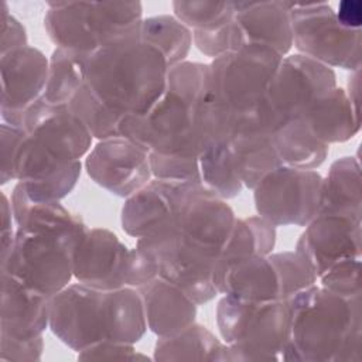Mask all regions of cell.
Here are the masks:
<instances>
[{
    "mask_svg": "<svg viewBox=\"0 0 362 362\" xmlns=\"http://www.w3.org/2000/svg\"><path fill=\"white\" fill-rule=\"evenodd\" d=\"M48 328L79 352L102 341L136 344L146 334L147 322L137 288L100 290L71 283L51 297Z\"/></svg>",
    "mask_w": 362,
    "mask_h": 362,
    "instance_id": "cell-1",
    "label": "cell"
},
{
    "mask_svg": "<svg viewBox=\"0 0 362 362\" xmlns=\"http://www.w3.org/2000/svg\"><path fill=\"white\" fill-rule=\"evenodd\" d=\"M287 303L290 335L281 361L362 362L361 296L348 298L314 284Z\"/></svg>",
    "mask_w": 362,
    "mask_h": 362,
    "instance_id": "cell-2",
    "label": "cell"
},
{
    "mask_svg": "<svg viewBox=\"0 0 362 362\" xmlns=\"http://www.w3.org/2000/svg\"><path fill=\"white\" fill-rule=\"evenodd\" d=\"M208 93V64L184 61L171 66L163 96L146 115H127L122 137L148 153L199 157L206 147L197 116Z\"/></svg>",
    "mask_w": 362,
    "mask_h": 362,
    "instance_id": "cell-3",
    "label": "cell"
},
{
    "mask_svg": "<svg viewBox=\"0 0 362 362\" xmlns=\"http://www.w3.org/2000/svg\"><path fill=\"white\" fill-rule=\"evenodd\" d=\"M137 30L90 54L86 85L115 110L141 116L163 96L170 66Z\"/></svg>",
    "mask_w": 362,
    "mask_h": 362,
    "instance_id": "cell-4",
    "label": "cell"
},
{
    "mask_svg": "<svg viewBox=\"0 0 362 362\" xmlns=\"http://www.w3.org/2000/svg\"><path fill=\"white\" fill-rule=\"evenodd\" d=\"M216 327L225 342L222 362L281 361L290 335L287 301H249L223 296Z\"/></svg>",
    "mask_w": 362,
    "mask_h": 362,
    "instance_id": "cell-5",
    "label": "cell"
},
{
    "mask_svg": "<svg viewBox=\"0 0 362 362\" xmlns=\"http://www.w3.org/2000/svg\"><path fill=\"white\" fill-rule=\"evenodd\" d=\"M44 28L57 47L92 54L133 33L143 20L140 1L47 3Z\"/></svg>",
    "mask_w": 362,
    "mask_h": 362,
    "instance_id": "cell-6",
    "label": "cell"
},
{
    "mask_svg": "<svg viewBox=\"0 0 362 362\" xmlns=\"http://www.w3.org/2000/svg\"><path fill=\"white\" fill-rule=\"evenodd\" d=\"M314 284L317 277L294 250L245 259L215 283L219 294L249 301H287Z\"/></svg>",
    "mask_w": 362,
    "mask_h": 362,
    "instance_id": "cell-7",
    "label": "cell"
},
{
    "mask_svg": "<svg viewBox=\"0 0 362 362\" xmlns=\"http://www.w3.org/2000/svg\"><path fill=\"white\" fill-rule=\"evenodd\" d=\"M283 57L260 45H243L208 64L211 98L236 117L266 96Z\"/></svg>",
    "mask_w": 362,
    "mask_h": 362,
    "instance_id": "cell-8",
    "label": "cell"
},
{
    "mask_svg": "<svg viewBox=\"0 0 362 362\" xmlns=\"http://www.w3.org/2000/svg\"><path fill=\"white\" fill-rule=\"evenodd\" d=\"M81 239L16 228L10 252L0 257V270L52 297L74 279V252Z\"/></svg>",
    "mask_w": 362,
    "mask_h": 362,
    "instance_id": "cell-9",
    "label": "cell"
},
{
    "mask_svg": "<svg viewBox=\"0 0 362 362\" xmlns=\"http://www.w3.org/2000/svg\"><path fill=\"white\" fill-rule=\"evenodd\" d=\"M291 27L293 47L325 66L346 71L361 69V30L342 27L335 10L325 1L297 3L287 1Z\"/></svg>",
    "mask_w": 362,
    "mask_h": 362,
    "instance_id": "cell-10",
    "label": "cell"
},
{
    "mask_svg": "<svg viewBox=\"0 0 362 362\" xmlns=\"http://www.w3.org/2000/svg\"><path fill=\"white\" fill-rule=\"evenodd\" d=\"M322 175L317 170L279 165L253 188L259 216L274 226H305L318 211Z\"/></svg>",
    "mask_w": 362,
    "mask_h": 362,
    "instance_id": "cell-11",
    "label": "cell"
},
{
    "mask_svg": "<svg viewBox=\"0 0 362 362\" xmlns=\"http://www.w3.org/2000/svg\"><path fill=\"white\" fill-rule=\"evenodd\" d=\"M136 246L154 256L158 277L180 287L198 305L219 294L214 283L216 257L184 243L177 235L175 219L137 239Z\"/></svg>",
    "mask_w": 362,
    "mask_h": 362,
    "instance_id": "cell-12",
    "label": "cell"
},
{
    "mask_svg": "<svg viewBox=\"0 0 362 362\" xmlns=\"http://www.w3.org/2000/svg\"><path fill=\"white\" fill-rule=\"evenodd\" d=\"M23 129L31 146L57 164L79 161L93 140L68 103H49L42 96L25 109Z\"/></svg>",
    "mask_w": 362,
    "mask_h": 362,
    "instance_id": "cell-13",
    "label": "cell"
},
{
    "mask_svg": "<svg viewBox=\"0 0 362 362\" xmlns=\"http://www.w3.org/2000/svg\"><path fill=\"white\" fill-rule=\"evenodd\" d=\"M337 86L335 71L303 54L283 57L264 99L280 120L300 119L310 105Z\"/></svg>",
    "mask_w": 362,
    "mask_h": 362,
    "instance_id": "cell-14",
    "label": "cell"
},
{
    "mask_svg": "<svg viewBox=\"0 0 362 362\" xmlns=\"http://www.w3.org/2000/svg\"><path fill=\"white\" fill-rule=\"evenodd\" d=\"M294 252L317 277L331 266L362 256V219L339 214H321L304 226Z\"/></svg>",
    "mask_w": 362,
    "mask_h": 362,
    "instance_id": "cell-15",
    "label": "cell"
},
{
    "mask_svg": "<svg viewBox=\"0 0 362 362\" xmlns=\"http://www.w3.org/2000/svg\"><path fill=\"white\" fill-rule=\"evenodd\" d=\"M88 175L110 194L127 198L151 178L150 153L124 137L100 140L85 160Z\"/></svg>",
    "mask_w": 362,
    "mask_h": 362,
    "instance_id": "cell-16",
    "label": "cell"
},
{
    "mask_svg": "<svg viewBox=\"0 0 362 362\" xmlns=\"http://www.w3.org/2000/svg\"><path fill=\"white\" fill-rule=\"evenodd\" d=\"M236 221L226 199L195 184L175 215L178 238L194 249L218 257Z\"/></svg>",
    "mask_w": 362,
    "mask_h": 362,
    "instance_id": "cell-17",
    "label": "cell"
},
{
    "mask_svg": "<svg viewBox=\"0 0 362 362\" xmlns=\"http://www.w3.org/2000/svg\"><path fill=\"white\" fill-rule=\"evenodd\" d=\"M48 66L49 58L31 45L0 55L3 123L23 127L25 109L44 93Z\"/></svg>",
    "mask_w": 362,
    "mask_h": 362,
    "instance_id": "cell-18",
    "label": "cell"
},
{
    "mask_svg": "<svg viewBox=\"0 0 362 362\" xmlns=\"http://www.w3.org/2000/svg\"><path fill=\"white\" fill-rule=\"evenodd\" d=\"M130 249L105 228H92L74 252V279L78 283L113 290L126 286Z\"/></svg>",
    "mask_w": 362,
    "mask_h": 362,
    "instance_id": "cell-19",
    "label": "cell"
},
{
    "mask_svg": "<svg viewBox=\"0 0 362 362\" xmlns=\"http://www.w3.org/2000/svg\"><path fill=\"white\" fill-rule=\"evenodd\" d=\"M194 185L151 178L144 187L126 198L120 214L123 230L129 236L140 239L171 223Z\"/></svg>",
    "mask_w": 362,
    "mask_h": 362,
    "instance_id": "cell-20",
    "label": "cell"
},
{
    "mask_svg": "<svg viewBox=\"0 0 362 362\" xmlns=\"http://www.w3.org/2000/svg\"><path fill=\"white\" fill-rule=\"evenodd\" d=\"M232 24L238 48L260 45L281 57L288 55L293 48V27L287 1H235Z\"/></svg>",
    "mask_w": 362,
    "mask_h": 362,
    "instance_id": "cell-21",
    "label": "cell"
},
{
    "mask_svg": "<svg viewBox=\"0 0 362 362\" xmlns=\"http://www.w3.org/2000/svg\"><path fill=\"white\" fill-rule=\"evenodd\" d=\"M49 300L51 297L1 272L0 334L18 339L42 335L49 325Z\"/></svg>",
    "mask_w": 362,
    "mask_h": 362,
    "instance_id": "cell-22",
    "label": "cell"
},
{
    "mask_svg": "<svg viewBox=\"0 0 362 362\" xmlns=\"http://www.w3.org/2000/svg\"><path fill=\"white\" fill-rule=\"evenodd\" d=\"M144 308L147 329L168 337L192 325L198 304L175 284L156 277L137 288Z\"/></svg>",
    "mask_w": 362,
    "mask_h": 362,
    "instance_id": "cell-23",
    "label": "cell"
},
{
    "mask_svg": "<svg viewBox=\"0 0 362 362\" xmlns=\"http://www.w3.org/2000/svg\"><path fill=\"white\" fill-rule=\"evenodd\" d=\"M301 120L310 133L327 146L345 143L361 130V110L354 106L345 88L338 85L314 100Z\"/></svg>",
    "mask_w": 362,
    "mask_h": 362,
    "instance_id": "cell-24",
    "label": "cell"
},
{
    "mask_svg": "<svg viewBox=\"0 0 362 362\" xmlns=\"http://www.w3.org/2000/svg\"><path fill=\"white\" fill-rule=\"evenodd\" d=\"M16 228L34 232H52L82 239L89 230L85 221L68 211L59 201H33L17 182L11 192Z\"/></svg>",
    "mask_w": 362,
    "mask_h": 362,
    "instance_id": "cell-25",
    "label": "cell"
},
{
    "mask_svg": "<svg viewBox=\"0 0 362 362\" xmlns=\"http://www.w3.org/2000/svg\"><path fill=\"white\" fill-rule=\"evenodd\" d=\"M362 177L356 157L335 160L322 177L317 215L339 214L362 219ZM315 215V216H317Z\"/></svg>",
    "mask_w": 362,
    "mask_h": 362,
    "instance_id": "cell-26",
    "label": "cell"
},
{
    "mask_svg": "<svg viewBox=\"0 0 362 362\" xmlns=\"http://www.w3.org/2000/svg\"><path fill=\"white\" fill-rule=\"evenodd\" d=\"M276 246V226L264 218L255 215L236 218L233 228L214 269V283L232 264L253 256H263L273 252ZM216 287V286H215Z\"/></svg>",
    "mask_w": 362,
    "mask_h": 362,
    "instance_id": "cell-27",
    "label": "cell"
},
{
    "mask_svg": "<svg viewBox=\"0 0 362 362\" xmlns=\"http://www.w3.org/2000/svg\"><path fill=\"white\" fill-rule=\"evenodd\" d=\"M281 165L317 170L328 157L329 146L317 140L300 119L287 120L272 134Z\"/></svg>",
    "mask_w": 362,
    "mask_h": 362,
    "instance_id": "cell-28",
    "label": "cell"
},
{
    "mask_svg": "<svg viewBox=\"0 0 362 362\" xmlns=\"http://www.w3.org/2000/svg\"><path fill=\"white\" fill-rule=\"evenodd\" d=\"M225 342L206 327L194 322L185 329L158 337L154 345V361H208L222 362Z\"/></svg>",
    "mask_w": 362,
    "mask_h": 362,
    "instance_id": "cell-29",
    "label": "cell"
},
{
    "mask_svg": "<svg viewBox=\"0 0 362 362\" xmlns=\"http://www.w3.org/2000/svg\"><path fill=\"white\" fill-rule=\"evenodd\" d=\"M90 54L57 47L49 57L48 78L42 98L49 103H69L86 83Z\"/></svg>",
    "mask_w": 362,
    "mask_h": 362,
    "instance_id": "cell-30",
    "label": "cell"
},
{
    "mask_svg": "<svg viewBox=\"0 0 362 362\" xmlns=\"http://www.w3.org/2000/svg\"><path fill=\"white\" fill-rule=\"evenodd\" d=\"M137 33L143 41L164 55L170 68L187 61L192 47V31L175 16L161 14L143 18Z\"/></svg>",
    "mask_w": 362,
    "mask_h": 362,
    "instance_id": "cell-31",
    "label": "cell"
},
{
    "mask_svg": "<svg viewBox=\"0 0 362 362\" xmlns=\"http://www.w3.org/2000/svg\"><path fill=\"white\" fill-rule=\"evenodd\" d=\"M198 161L201 184L209 191L223 199H232L242 192L243 184L236 173L229 141L211 144Z\"/></svg>",
    "mask_w": 362,
    "mask_h": 362,
    "instance_id": "cell-32",
    "label": "cell"
},
{
    "mask_svg": "<svg viewBox=\"0 0 362 362\" xmlns=\"http://www.w3.org/2000/svg\"><path fill=\"white\" fill-rule=\"evenodd\" d=\"M68 105L98 141L122 137V123L127 115L102 102L86 83L72 96Z\"/></svg>",
    "mask_w": 362,
    "mask_h": 362,
    "instance_id": "cell-33",
    "label": "cell"
},
{
    "mask_svg": "<svg viewBox=\"0 0 362 362\" xmlns=\"http://www.w3.org/2000/svg\"><path fill=\"white\" fill-rule=\"evenodd\" d=\"M174 16L191 31L214 30L229 23L235 16V1L175 0Z\"/></svg>",
    "mask_w": 362,
    "mask_h": 362,
    "instance_id": "cell-34",
    "label": "cell"
},
{
    "mask_svg": "<svg viewBox=\"0 0 362 362\" xmlns=\"http://www.w3.org/2000/svg\"><path fill=\"white\" fill-rule=\"evenodd\" d=\"M82 171V163L72 161L64 165L58 173L30 184L18 182L25 195L33 201H61L76 185Z\"/></svg>",
    "mask_w": 362,
    "mask_h": 362,
    "instance_id": "cell-35",
    "label": "cell"
},
{
    "mask_svg": "<svg viewBox=\"0 0 362 362\" xmlns=\"http://www.w3.org/2000/svg\"><path fill=\"white\" fill-rule=\"evenodd\" d=\"M150 167L153 178L178 182L201 184L198 157L150 153Z\"/></svg>",
    "mask_w": 362,
    "mask_h": 362,
    "instance_id": "cell-36",
    "label": "cell"
},
{
    "mask_svg": "<svg viewBox=\"0 0 362 362\" xmlns=\"http://www.w3.org/2000/svg\"><path fill=\"white\" fill-rule=\"evenodd\" d=\"M361 269V257L346 259L331 266L322 276L318 277L317 283L342 297H358L362 294Z\"/></svg>",
    "mask_w": 362,
    "mask_h": 362,
    "instance_id": "cell-37",
    "label": "cell"
},
{
    "mask_svg": "<svg viewBox=\"0 0 362 362\" xmlns=\"http://www.w3.org/2000/svg\"><path fill=\"white\" fill-rule=\"evenodd\" d=\"M192 44L201 54L212 59L236 49L238 44L232 20L214 30L192 31Z\"/></svg>",
    "mask_w": 362,
    "mask_h": 362,
    "instance_id": "cell-38",
    "label": "cell"
},
{
    "mask_svg": "<svg viewBox=\"0 0 362 362\" xmlns=\"http://www.w3.org/2000/svg\"><path fill=\"white\" fill-rule=\"evenodd\" d=\"M25 137L23 127L10 126L1 123L0 126V180L1 184H7L16 180V163L20 151V146Z\"/></svg>",
    "mask_w": 362,
    "mask_h": 362,
    "instance_id": "cell-39",
    "label": "cell"
},
{
    "mask_svg": "<svg viewBox=\"0 0 362 362\" xmlns=\"http://www.w3.org/2000/svg\"><path fill=\"white\" fill-rule=\"evenodd\" d=\"M79 361H146V355L136 351L134 344L102 341L78 352Z\"/></svg>",
    "mask_w": 362,
    "mask_h": 362,
    "instance_id": "cell-40",
    "label": "cell"
},
{
    "mask_svg": "<svg viewBox=\"0 0 362 362\" xmlns=\"http://www.w3.org/2000/svg\"><path fill=\"white\" fill-rule=\"evenodd\" d=\"M1 348L0 359L3 362L8 361H40L44 351V338L42 335L31 339H18L8 335L0 334Z\"/></svg>",
    "mask_w": 362,
    "mask_h": 362,
    "instance_id": "cell-41",
    "label": "cell"
},
{
    "mask_svg": "<svg viewBox=\"0 0 362 362\" xmlns=\"http://www.w3.org/2000/svg\"><path fill=\"white\" fill-rule=\"evenodd\" d=\"M0 23H1V55L10 51L27 47V31L24 25L8 13L6 1H0Z\"/></svg>",
    "mask_w": 362,
    "mask_h": 362,
    "instance_id": "cell-42",
    "label": "cell"
},
{
    "mask_svg": "<svg viewBox=\"0 0 362 362\" xmlns=\"http://www.w3.org/2000/svg\"><path fill=\"white\" fill-rule=\"evenodd\" d=\"M1 242H0V257L6 256L14 242L16 236V229H14V216H13V209H11V202L7 198L6 194H1Z\"/></svg>",
    "mask_w": 362,
    "mask_h": 362,
    "instance_id": "cell-43",
    "label": "cell"
},
{
    "mask_svg": "<svg viewBox=\"0 0 362 362\" xmlns=\"http://www.w3.org/2000/svg\"><path fill=\"white\" fill-rule=\"evenodd\" d=\"M338 23L348 30H361L362 4L359 0H344L335 11Z\"/></svg>",
    "mask_w": 362,
    "mask_h": 362,
    "instance_id": "cell-44",
    "label": "cell"
},
{
    "mask_svg": "<svg viewBox=\"0 0 362 362\" xmlns=\"http://www.w3.org/2000/svg\"><path fill=\"white\" fill-rule=\"evenodd\" d=\"M359 71H354L352 75L348 79V86L345 89L348 98L351 99V102L354 103L355 107L359 109V88H361V81H359Z\"/></svg>",
    "mask_w": 362,
    "mask_h": 362,
    "instance_id": "cell-45",
    "label": "cell"
}]
</instances>
